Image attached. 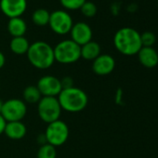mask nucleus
Instances as JSON below:
<instances>
[{"label": "nucleus", "mask_w": 158, "mask_h": 158, "mask_svg": "<svg viewBox=\"0 0 158 158\" xmlns=\"http://www.w3.org/2000/svg\"><path fill=\"white\" fill-rule=\"evenodd\" d=\"M114 44L115 48L126 56L136 55L142 48L140 34L131 27L119 29L114 36Z\"/></svg>", "instance_id": "f257e3e1"}, {"label": "nucleus", "mask_w": 158, "mask_h": 158, "mask_svg": "<svg viewBox=\"0 0 158 158\" xmlns=\"http://www.w3.org/2000/svg\"><path fill=\"white\" fill-rule=\"evenodd\" d=\"M57 98L61 109L69 113L81 112L89 103L87 93L83 89L75 87L63 89Z\"/></svg>", "instance_id": "f03ea898"}, {"label": "nucleus", "mask_w": 158, "mask_h": 158, "mask_svg": "<svg viewBox=\"0 0 158 158\" xmlns=\"http://www.w3.org/2000/svg\"><path fill=\"white\" fill-rule=\"evenodd\" d=\"M26 55L30 63L40 70L48 69L55 62L53 48L44 41L31 44Z\"/></svg>", "instance_id": "7ed1b4c3"}, {"label": "nucleus", "mask_w": 158, "mask_h": 158, "mask_svg": "<svg viewBox=\"0 0 158 158\" xmlns=\"http://www.w3.org/2000/svg\"><path fill=\"white\" fill-rule=\"evenodd\" d=\"M81 47L71 39L58 43L53 48L55 61L61 64H71L76 62L81 58Z\"/></svg>", "instance_id": "20e7f679"}, {"label": "nucleus", "mask_w": 158, "mask_h": 158, "mask_svg": "<svg viewBox=\"0 0 158 158\" xmlns=\"http://www.w3.org/2000/svg\"><path fill=\"white\" fill-rule=\"evenodd\" d=\"M61 111L62 109L57 97H42L37 103L38 115L47 124L59 120Z\"/></svg>", "instance_id": "39448f33"}, {"label": "nucleus", "mask_w": 158, "mask_h": 158, "mask_svg": "<svg viewBox=\"0 0 158 158\" xmlns=\"http://www.w3.org/2000/svg\"><path fill=\"white\" fill-rule=\"evenodd\" d=\"M44 137L47 143L54 147L61 146L68 139L69 127L65 122L59 119L57 121L48 124Z\"/></svg>", "instance_id": "423d86ee"}, {"label": "nucleus", "mask_w": 158, "mask_h": 158, "mask_svg": "<svg viewBox=\"0 0 158 158\" xmlns=\"http://www.w3.org/2000/svg\"><path fill=\"white\" fill-rule=\"evenodd\" d=\"M27 114V107L23 101L10 99L3 102L1 114L6 122L22 121Z\"/></svg>", "instance_id": "0eeeda50"}, {"label": "nucleus", "mask_w": 158, "mask_h": 158, "mask_svg": "<svg viewBox=\"0 0 158 158\" xmlns=\"http://www.w3.org/2000/svg\"><path fill=\"white\" fill-rule=\"evenodd\" d=\"M48 25L57 35H66L70 33L73 23L70 14L64 10H55L50 13Z\"/></svg>", "instance_id": "6e6552de"}, {"label": "nucleus", "mask_w": 158, "mask_h": 158, "mask_svg": "<svg viewBox=\"0 0 158 158\" xmlns=\"http://www.w3.org/2000/svg\"><path fill=\"white\" fill-rule=\"evenodd\" d=\"M36 87L42 97H58L62 90L60 79L53 75L42 76L38 80Z\"/></svg>", "instance_id": "1a4fd4ad"}, {"label": "nucleus", "mask_w": 158, "mask_h": 158, "mask_svg": "<svg viewBox=\"0 0 158 158\" xmlns=\"http://www.w3.org/2000/svg\"><path fill=\"white\" fill-rule=\"evenodd\" d=\"M0 9L10 19L18 18L25 12L27 9V1L26 0H0Z\"/></svg>", "instance_id": "9d476101"}, {"label": "nucleus", "mask_w": 158, "mask_h": 158, "mask_svg": "<svg viewBox=\"0 0 158 158\" xmlns=\"http://www.w3.org/2000/svg\"><path fill=\"white\" fill-rule=\"evenodd\" d=\"M71 40L78 46H83L92 39V30L90 26L83 22L76 23L73 25L71 31Z\"/></svg>", "instance_id": "9b49d317"}, {"label": "nucleus", "mask_w": 158, "mask_h": 158, "mask_svg": "<svg viewBox=\"0 0 158 158\" xmlns=\"http://www.w3.org/2000/svg\"><path fill=\"white\" fill-rule=\"evenodd\" d=\"M115 67L114 59L108 54H101L92 62V71L97 75H107Z\"/></svg>", "instance_id": "f8f14e48"}, {"label": "nucleus", "mask_w": 158, "mask_h": 158, "mask_svg": "<svg viewBox=\"0 0 158 158\" xmlns=\"http://www.w3.org/2000/svg\"><path fill=\"white\" fill-rule=\"evenodd\" d=\"M138 56L139 62L146 68H153L158 64V53L152 47H142Z\"/></svg>", "instance_id": "ddd939ff"}, {"label": "nucleus", "mask_w": 158, "mask_h": 158, "mask_svg": "<svg viewBox=\"0 0 158 158\" xmlns=\"http://www.w3.org/2000/svg\"><path fill=\"white\" fill-rule=\"evenodd\" d=\"M26 126L22 121L7 122L4 129L5 135L11 139H21L26 135Z\"/></svg>", "instance_id": "4468645a"}, {"label": "nucleus", "mask_w": 158, "mask_h": 158, "mask_svg": "<svg viewBox=\"0 0 158 158\" xmlns=\"http://www.w3.org/2000/svg\"><path fill=\"white\" fill-rule=\"evenodd\" d=\"M8 31L13 37L24 36L27 31V24L21 17L11 18L8 23Z\"/></svg>", "instance_id": "2eb2a0df"}, {"label": "nucleus", "mask_w": 158, "mask_h": 158, "mask_svg": "<svg viewBox=\"0 0 158 158\" xmlns=\"http://www.w3.org/2000/svg\"><path fill=\"white\" fill-rule=\"evenodd\" d=\"M81 58L86 60H94L101 55V46L95 41H89L87 44L81 46L80 48Z\"/></svg>", "instance_id": "dca6fc26"}, {"label": "nucleus", "mask_w": 158, "mask_h": 158, "mask_svg": "<svg viewBox=\"0 0 158 158\" xmlns=\"http://www.w3.org/2000/svg\"><path fill=\"white\" fill-rule=\"evenodd\" d=\"M29 47H30L29 41L24 36L13 37L10 44V50L16 55L26 54L29 49Z\"/></svg>", "instance_id": "f3484780"}, {"label": "nucleus", "mask_w": 158, "mask_h": 158, "mask_svg": "<svg viewBox=\"0 0 158 158\" xmlns=\"http://www.w3.org/2000/svg\"><path fill=\"white\" fill-rule=\"evenodd\" d=\"M23 97L28 103H38L42 98V95L36 86H28L23 89Z\"/></svg>", "instance_id": "a211bd4d"}, {"label": "nucleus", "mask_w": 158, "mask_h": 158, "mask_svg": "<svg viewBox=\"0 0 158 158\" xmlns=\"http://www.w3.org/2000/svg\"><path fill=\"white\" fill-rule=\"evenodd\" d=\"M50 13L45 9H38L35 10L32 15V20L35 25L38 26H45L48 24Z\"/></svg>", "instance_id": "6ab92c4d"}, {"label": "nucleus", "mask_w": 158, "mask_h": 158, "mask_svg": "<svg viewBox=\"0 0 158 158\" xmlns=\"http://www.w3.org/2000/svg\"><path fill=\"white\" fill-rule=\"evenodd\" d=\"M36 157L37 158H56L57 157L56 147H54L47 142L44 143L38 149Z\"/></svg>", "instance_id": "aec40b11"}, {"label": "nucleus", "mask_w": 158, "mask_h": 158, "mask_svg": "<svg viewBox=\"0 0 158 158\" xmlns=\"http://www.w3.org/2000/svg\"><path fill=\"white\" fill-rule=\"evenodd\" d=\"M80 10L83 15H85L88 18H91L96 15L98 9H97V6L93 2L86 1L83 4V6L80 8Z\"/></svg>", "instance_id": "412c9836"}, {"label": "nucleus", "mask_w": 158, "mask_h": 158, "mask_svg": "<svg viewBox=\"0 0 158 158\" xmlns=\"http://www.w3.org/2000/svg\"><path fill=\"white\" fill-rule=\"evenodd\" d=\"M60 4L67 10H80L83 4L87 0H60Z\"/></svg>", "instance_id": "4be33fe9"}, {"label": "nucleus", "mask_w": 158, "mask_h": 158, "mask_svg": "<svg viewBox=\"0 0 158 158\" xmlns=\"http://www.w3.org/2000/svg\"><path fill=\"white\" fill-rule=\"evenodd\" d=\"M140 41L142 47H152L156 41V37L152 32H144L140 35Z\"/></svg>", "instance_id": "5701e85b"}, {"label": "nucleus", "mask_w": 158, "mask_h": 158, "mask_svg": "<svg viewBox=\"0 0 158 158\" xmlns=\"http://www.w3.org/2000/svg\"><path fill=\"white\" fill-rule=\"evenodd\" d=\"M60 83H61V87H62V89H69V88H72L73 87V79L70 77V76H66L64 78H62L60 80Z\"/></svg>", "instance_id": "b1692460"}, {"label": "nucleus", "mask_w": 158, "mask_h": 158, "mask_svg": "<svg viewBox=\"0 0 158 158\" xmlns=\"http://www.w3.org/2000/svg\"><path fill=\"white\" fill-rule=\"evenodd\" d=\"M6 121L5 119L2 117V115L0 114V135L2 133H4V129H5V126H6Z\"/></svg>", "instance_id": "393cba45"}, {"label": "nucleus", "mask_w": 158, "mask_h": 158, "mask_svg": "<svg viewBox=\"0 0 158 158\" xmlns=\"http://www.w3.org/2000/svg\"><path fill=\"white\" fill-rule=\"evenodd\" d=\"M6 63V58H5V55L0 51V69H2L4 67Z\"/></svg>", "instance_id": "a878e982"}, {"label": "nucleus", "mask_w": 158, "mask_h": 158, "mask_svg": "<svg viewBox=\"0 0 158 158\" xmlns=\"http://www.w3.org/2000/svg\"><path fill=\"white\" fill-rule=\"evenodd\" d=\"M2 106H3V102L0 100V114H1V110H2Z\"/></svg>", "instance_id": "bb28decb"}, {"label": "nucleus", "mask_w": 158, "mask_h": 158, "mask_svg": "<svg viewBox=\"0 0 158 158\" xmlns=\"http://www.w3.org/2000/svg\"><path fill=\"white\" fill-rule=\"evenodd\" d=\"M157 5H158V1H157Z\"/></svg>", "instance_id": "cd10ccee"}]
</instances>
